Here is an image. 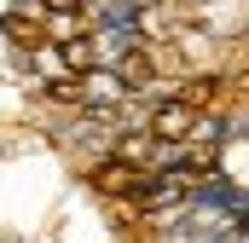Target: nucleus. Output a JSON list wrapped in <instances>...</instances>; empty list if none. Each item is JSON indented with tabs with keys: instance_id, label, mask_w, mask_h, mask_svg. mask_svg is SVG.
<instances>
[{
	"instance_id": "f257e3e1",
	"label": "nucleus",
	"mask_w": 249,
	"mask_h": 243,
	"mask_svg": "<svg viewBox=\"0 0 249 243\" xmlns=\"http://www.w3.org/2000/svg\"><path fill=\"white\" fill-rule=\"evenodd\" d=\"M0 156H6V145H0Z\"/></svg>"
}]
</instances>
